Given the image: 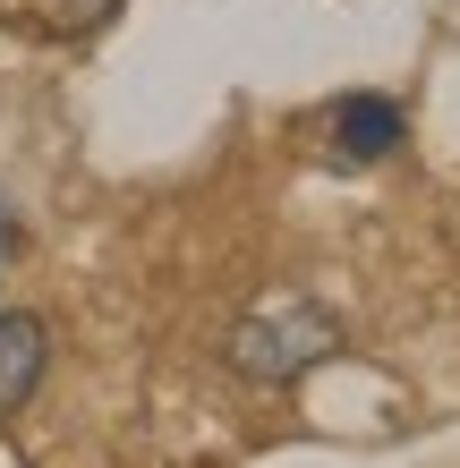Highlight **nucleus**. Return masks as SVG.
Returning <instances> with one entry per match:
<instances>
[{
    "mask_svg": "<svg viewBox=\"0 0 460 468\" xmlns=\"http://www.w3.org/2000/svg\"><path fill=\"white\" fill-rule=\"evenodd\" d=\"M333 349H341V315L316 298H273V307H248L230 324V367L248 383H299Z\"/></svg>",
    "mask_w": 460,
    "mask_h": 468,
    "instance_id": "f257e3e1",
    "label": "nucleus"
},
{
    "mask_svg": "<svg viewBox=\"0 0 460 468\" xmlns=\"http://www.w3.org/2000/svg\"><path fill=\"white\" fill-rule=\"evenodd\" d=\"M43 367H51V324L26 315V307H9V315H0V418L35 400Z\"/></svg>",
    "mask_w": 460,
    "mask_h": 468,
    "instance_id": "f03ea898",
    "label": "nucleus"
},
{
    "mask_svg": "<svg viewBox=\"0 0 460 468\" xmlns=\"http://www.w3.org/2000/svg\"><path fill=\"white\" fill-rule=\"evenodd\" d=\"M112 9L120 0H0V26L26 35V43H77V35H94Z\"/></svg>",
    "mask_w": 460,
    "mask_h": 468,
    "instance_id": "7ed1b4c3",
    "label": "nucleus"
},
{
    "mask_svg": "<svg viewBox=\"0 0 460 468\" xmlns=\"http://www.w3.org/2000/svg\"><path fill=\"white\" fill-rule=\"evenodd\" d=\"M333 145L349 162H384L401 145V102L392 94H341L333 102Z\"/></svg>",
    "mask_w": 460,
    "mask_h": 468,
    "instance_id": "20e7f679",
    "label": "nucleus"
},
{
    "mask_svg": "<svg viewBox=\"0 0 460 468\" xmlns=\"http://www.w3.org/2000/svg\"><path fill=\"white\" fill-rule=\"evenodd\" d=\"M9 256H17V222H9V205H0V272H9Z\"/></svg>",
    "mask_w": 460,
    "mask_h": 468,
    "instance_id": "39448f33",
    "label": "nucleus"
}]
</instances>
